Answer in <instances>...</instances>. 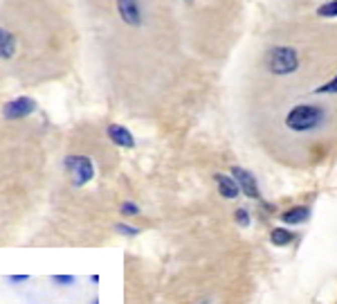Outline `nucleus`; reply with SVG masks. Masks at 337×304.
I'll list each match as a JSON object with an SVG mask.
<instances>
[{
    "label": "nucleus",
    "mask_w": 337,
    "mask_h": 304,
    "mask_svg": "<svg viewBox=\"0 0 337 304\" xmlns=\"http://www.w3.org/2000/svg\"><path fill=\"white\" fill-rule=\"evenodd\" d=\"M326 117H328L326 106L306 101V104L292 106V108L286 113L283 124H286V129L292 131V133H312V131H317V129L324 127Z\"/></svg>",
    "instance_id": "obj_1"
},
{
    "label": "nucleus",
    "mask_w": 337,
    "mask_h": 304,
    "mask_svg": "<svg viewBox=\"0 0 337 304\" xmlns=\"http://www.w3.org/2000/svg\"><path fill=\"white\" fill-rule=\"evenodd\" d=\"M263 66L272 77H290L301 66L299 50L290 45H272L263 56Z\"/></svg>",
    "instance_id": "obj_2"
},
{
    "label": "nucleus",
    "mask_w": 337,
    "mask_h": 304,
    "mask_svg": "<svg viewBox=\"0 0 337 304\" xmlns=\"http://www.w3.org/2000/svg\"><path fill=\"white\" fill-rule=\"evenodd\" d=\"M65 169L72 178V185H76V187L90 183L93 176H95V165L88 156H67L65 158Z\"/></svg>",
    "instance_id": "obj_3"
},
{
    "label": "nucleus",
    "mask_w": 337,
    "mask_h": 304,
    "mask_svg": "<svg viewBox=\"0 0 337 304\" xmlns=\"http://www.w3.org/2000/svg\"><path fill=\"white\" fill-rule=\"evenodd\" d=\"M117 14L131 27H139L144 23L142 0H117Z\"/></svg>",
    "instance_id": "obj_4"
},
{
    "label": "nucleus",
    "mask_w": 337,
    "mask_h": 304,
    "mask_svg": "<svg viewBox=\"0 0 337 304\" xmlns=\"http://www.w3.org/2000/svg\"><path fill=\"white\" fill-rule=\"evenodd\" d=\"M229 173H232L234 180L238 183L240 194H245L247 199H254V201L261 199L259 183H257V178L252 176V171H247V169H243V167H232V171H229Z\"/></svg>",
    "instance_id": "obj_5"
},
{
    "label": "nucleus",
    "mask_w": 337,
    "mask_h": 304,
    "mask_svg": "<svg viewBox=\"0 0 337 304\" xmlns=\"http://www.w3.org/2000/svg\"><path fill=\"white\" fill-rule=\"evenodd\" d=\"M36 110V101L30 99V97H18L9 104H5L3 108V115L7 119H21V117H27Z\"/></svg>",
    "instance_id": "obj_6"
},
{
    "label": "nucleus",
    "mask_w": 337,
    "mask_h": 304,
    "mask_svg": "<svg viewBox=\"0 0 337 304\" xmlns=\"http://www.w3.org/2000/svg\"><path fill=\"white\" fill-rule=\"evenodd\" d=\"M214 180H216V185H218V194L223 196V199H227V201L238 199L240 187H238V183L234 180V176H227V173H216Z\"/></svg>",
    "instance_id": "obj_7"
},
{
    "label": "nucleus",
    "mask_w": 337,
    "mask_h": 304,
    "mask_svg": "<svg viewBox=\"0 0 337 304\" xmlns=\"http://www.w3.org/2000/svg\"><path fill=\"white\" fill-rule=\"evenodd\" d=\"M108 138L113 140L117 147H124V149H133L135 147L133 133L128 131L126 127H122V124H110V127H108Z\"/></svg>",
    "instance_id": "obj_8"
},
{
    "label": "nucleus",
    "mask_w": 337,
    "mask_h": 304,
    "mask_svg": "<svg viewBox=\"0 0 337 304\" xmlns=\"http://www.w3.org/2000/svg\"><path fill=\"white\" fill-rule=\"evenodd\" d=\"M308 219H310V207L308 205H295L281 214V221L286 225H301V223H306Z\"/></svg>",
    "instance_id": "obj_9"
},
{
    "label": "nucleus",
    "mask_w": 337,
    "mask_h": 304,
    "mask_svg": "<svg viewBox=\"0 0 337 304\" xmlns=\"http://www.w3.org/2000/svg\"><path fill=\"white\" fill-rule=\"evenodd\" d=\"M292 241H295V232L288 230V228H283V225L270 230V244L277 246V248H288Z\"/></svg>",
    "instance_id": "obj_10"
},
{
    "label": "nucleus",
    "mask_w": 337,
    "mask_h": 304,
    "mask_svg": "<svg viewBox=\"0 0 337 304\" xmlns=\"http://www.w3.org/2000/svg\"><path fill=\"white\" fill-rule=\"evenodd\" d=\"M16 54V38L12 32L0 27V59H12Z\"/></svg>",
    "instance_id": "obj_11"
},
{
    "label": "nucleus",
    "mask_w": 337,
    "mask_h": 304,
    "mask_svg": "<svg viewBox=\"0 0 337 304\" xmlns=\"http://www.w3.org/2000/svg\"><path fill=\"white\" fill-rule=\"evenodd\" d=\"M234 221H236V225H240V228H247V225L252 223V214H249L247 207H236V210H234Z\"/></svg>",
    "instance_id": "obj_12"
},
{
    "label": "nucleus",
    "mask_w": 337,
    "mask_h": 304,
    "mask_svg": "<svg viewBox=\"0 0 337 304\" xmlns=\"http://www.w3.org/2000/svg\"><path fill=\"white\" fill-rule=\"evenodd\" d=\"M317 16L321 18H337V0H328L326 5H321L317 9Z\"/></svg>",
    "instance_id": "obj_13"
},
{
    "label": "nucleus",
    "mask_w": 337,
    "mask_h": 304,
    "mask_svg": "<svg viewBox=\"0 0 337 304\" xmlns=\"http://www.w3.org/2000/svg\"><path fill=\"white\" fill-rule=\"evenodd\" d=\"M315 95H337V75L333 77L330 81H326L324 86H319V88L312 90Z\"/></svg>",
    "instance_id": "obj_14"
},
{
    "label": "nucleus",
    "mask_w": 337,
    "mask_h": 304,
    "mask_svg": "<svg viewBox=\"0 0 337 304\" xmlns=\"http://www.w3.org/2000/svg\"><path fill=\"white\" fill-rule=\"evenodd\" d=\"M119 212H122L124 216H137L139 214V207L135 205V203H131V201H124L122 207H119Z\"/></svg>",
    "instance_id": "obj_15"
},
{
    "label": "nucleus",
    "mask_w": 337,
    "mask_h": 304,
    "mask_svg": "<svg viewBox=\"0 0 337 304\" xmlns=\"http://www.w3.org/2000/svg\"><path fill=\"white\" fill-rule=\"evenodd\" d=\"M119 234H126V236H137L139 234V228H133V225H126V223H117L115 225Z\"/></svg>",
    "instance_id": "obj_16"
},
{
    "label": "nucleus",
    "mask_w": 337,
    "mask_h": 304,
    "mask_svg": "<svg viewBox=\"0 0 337 304\" xmlns=\"http://www.w3.org/2000/svg\"><path fill=\"white\" fill-rule=\"evenodd\" d=\"M54 279L56 284H61V286H67V284H74V275H54Z\"/></svg>",
    "instance_id": "obj_17"
},
{
    "label": "nucleus",
    "mask_w": 337,
    "mask_h": 304,
    "mask_svg": "<svg viewBox=\"0 0 337 304\" xmlns=\"http://www.w3.org/2000/svg\"><path fill=\"white\" fill-rule=\"evenodd\" d=\"M27 279H30V275H9L7 282H12V284H21V282H27Z\"/></svg>",
    "instance_id": "obj_18"
},
{
    "label": "nucleus",
    "mask_w": 337,
    "mask_h": 304,
    "mask_svg": "<svg viewBox=\"0 0 337 304\" xmlns=\"http://www.w3.org/2000/svg\"><path fill=\"white\" fill-rule=\"evenodd\" d=\"M202 304H211V302L209 300H202Z\"/></svg>",
    "instance_id": "obj_19"
},
{
    "label": "nucleus",
    "mask_w": 337,
    "mask_h": 304,
    "mask_svg": "<svg viewBox=\"0 0 337 304\" xmlns=\"http://www.w3.org/2000/svg\"><path fill=\"white\" fill-rule=\"evenodd\" d=\"M185 3H187V5H191V3H194V0H185Z\"/></svg>",
    "instance_id": "obj_20"
}]
</instances>
